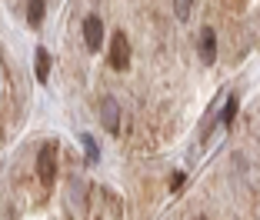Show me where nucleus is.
Masks as SVG:
<instances>
[{
	"mask_svg": "<svg viewBox=\"0 0 260 220\" xmlns=\"http://www.w3.org/2000/svg\"><path fill=\"white\" fill-rule=\"evenodd\" d=\"M57 144H44L40 147V157H37V174H40V183H54L57 177Z\"/></svg>",
	"mask_w": 260,
	"mask_h": 220,
	"instance_id": "f257e3e1",
	"label": "nucleus"
},
{
	"mask_svg": "<svg viewBox=\"0 0 260 220\" xmlns=\"http://www.w3.org/2000/svg\"><path fill=\"white\" fill-rule=\"evenodd\" d=\"M110 67L114 70H127L130 67V40H127V34H114V40H110Z\"/></svg>",
	"mask_w": 260,
	"mask_h": 220,
	"instance_id": "f03ea898",
	"label": "nucleus"
},
{
	"mask_svg": "<svg viewBox=\"0 0 260 220\" xmlns=\"http://www.w3.org/2000/svg\"><path fill=\"white\" fill-rule=\"evenodd\" d=\"M100 123H104L107 134H120V104L114 97H107L100 104Z\"/></svg>",
	"mask_w": 260,
	"mask_h": 220,
	"instance_id": "7ed1b4c3",
	"label": "nucleus"
},
{
	"mask_svg": "<svg viewBox=\"0 0 260 220\" xmlns=\"http://www.w3.org/2000/svg\"><path fill=\"white\" fill-rule=\"evenodd\" d=\"M84 44L90 47V50H100V47H104V23H100V17H87L84 20Z\"/></svg>",
	"mask_w": 260,
	"mask_h": 220,
	"instance_id": "20e7f679",
	"label": "nucleus"
},
{
	"mask_svg": "<svg viewBox=\"0 0 260 220\" xmlns=\"http://www.w3.org/2000/svg\"><path fill=\"white\" fill-rule=\"evenodd\" d=\"M200 60H204L207 67L217 60V34H214V27H204V30H200Z\"/></svg>",
	"mask_w": 260,
	"mask_h": 220,
	"instance_id": "39448f33",
	"label": "nucleus"
},
{
	"mask_svg": "<svg viewBox=\"0 0 260 220\" xmlns=\"http://www.w3.org/2000/svg\"><path fill=\"white\" fill-rule=\"evenodd\" d=\"M34 70H37L40 84H44L47 77H50V53H47L44 47H37V57H34Z\"/></svg>",
	"mask_w": 260,
	"mask_h": 220,
	"instance_id": "423d86ee",
	"label": "nucleus"
},
{
	"mask_svg": "<svg viewBox=\"0 0 260 220\" xmlns=\"http://www.w3.org/2000/svg\"><path fill=\"white\" fill-rule=\"evenodd\" d=\"M44 14H47V4H44V0H30V4H27V23H30V27H40Z\"/></svg>",
	"mask_w": 260,
	"mask_h": 220,
	"instance_id": "0eeeda50",
	"label": "nucleus"
},
{
	"mask_svg": "<svg viewBox=\"0 0 260 220\" xmlns=\"http://www.w3.org/2000/svg\"><path fill=\"white\" fill-rule=\"evenodd\" d=\"M237 107H240L237 97H227V104H223V110H220V123H223V127H227V123L237 117Z\"/></svg>",
	"mask_w": 260,
	"mask_h": 220,
	"instance_id": "6e6552de",
	"label": "nucleus"
},
{
	"mask_svg": "<svg viewBox=\"0 0 260 220\" xmlns=\"http://www.w3.org/2000/svg\"><path fill=\"white\" fill-rule=\"evenodd\" d=\"M80 144H84V150H87V160H90V164H97V160H100V147L93 144V137L90 134H80Z\"/></svg>",
	"mask_w": 260,
	"mask_h": 220,
	"instance_id": "1a4fd4ad",
	"label": "nucleus"
},
{
	"mask_svg": "<svg viewBox=\"0 0 260 220\" xmlns=\"http://www.w3.org/2000/svg\"><path fill=\"white\" fill-rule=\"evenodd\" d=\"M190 7H193V0H174V17L177 20H187V17H190Z\"/></svg>",
	"mask_w": 260,
	"mask_h": 220,
	"instance_id": "9d476101",
	"label": "nucleus"
},
{
	"mask_svg": "<svg viewBox=\"0 0 260 220\" xmlns=\"http://www.w3.org/2000/svg\"><path fill=\"white\" fill-rule=\"evenodd\" d=\"M184 187V170H177L174 177H170V190H180Z\"/></svg>",
	"mask_w": 260,
	"mask_h": 220,
	"instance_id": "9b49d317",
	"label": "nucleus"
},
{
	"mask_svg": "<svg viewBox=\"0 0 260 220\" xmlns=\"http://www.w3.org/2000/svg\"><path fill=\"white\" fill-rule=\"evenodd\" d=\"M197 220H207V217H197Z\"/></svg>",
	"mask_w": 260,
	"mask_h": 220,
	"instance_id": "f8f14e48",
	"label": "nucleus"
}]
</instances>
